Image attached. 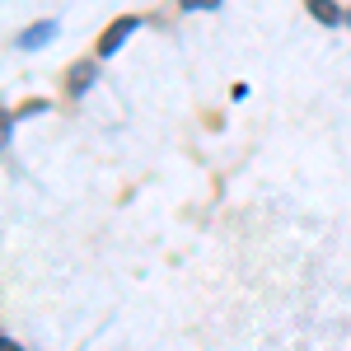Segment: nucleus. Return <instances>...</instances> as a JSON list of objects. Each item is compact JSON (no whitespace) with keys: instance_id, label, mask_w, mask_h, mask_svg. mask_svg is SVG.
Here are the masks:
<instances>
[{"instance_id":"obj_1","label":"nucleus","mask_w":351,"mask_h":351,"mask_svg":"<svg viewBox=\"0 0 351 351\" xmlns=\"http://www.w3.org/2000/svg\"><path fill=\"white\" fill-rule=\"evenodd\" d=\"M136 28H141V19H136V14H122V19H112L108 28H104V38H99V56H112L117 52V47H122V43H127V38H132Z\"/></svg>"},{"instance_id":"obj_4","label":"nucleus","mask_w":351,"mask_h":351,"mask_svg":"<svg viewBox=\"0 0 351 351\" xmlns=\"http://www.w3.org/2000/svg\"><path fill=\"white\" fill-rule=\"evenodd\" d=\"M309 14H314L319 24H342V19H347V14H342L332 0H309Z\"/></svg>"},{"instance_id":"obj_2","label":"nucleus","mask_w":351,"mask_h":351,"mask_svg":"<svg viewBox=\"0 0 351 351\" xmlns=\"http://www.w3.org/2000/svg\"><path fill=\"white\" fill-rule=\"evenodd\" d=\"M94 80H99V66H94V56H84V61H75V66H71V75H66V89L80 99V94H84V89H89Z\"/></svg>"},{"instance_id":"obj_3","label":"nucleus","mask_w":351,"mask_h":351,"mask_svg":"<svg viewBox=\"0 0 351 351\" xmlns=\"http://www.w3.org/2000/svg\"><path fill=\"white\" fill-rule=\"evenodd\" d=\"M47 38H56V19H38V24H28V28H19V47H43Z\"/></svg>"},{"instance_id":"obj_6","label":"nucleus","mask_w":351,"mask_h":351,"mask_svg":"<svg viewBox=\"0 0 351 351\" xmlns=\"http://www.w3.org/2000/svg\"><path fill=\"white\" fill-rule=\"evenodd\" d=\"M0 351H19V342L14 337H0Z\"/></svg>"},{"instance_id":"obj_7","label":"nucleus","mask_w":351,"mask_h":351,"mask_svg":"<svg viewBox=\"0 0 351 351\" xmlns=\"http://www.w3.org/2000/svg\"><path fill=\"white\" fill-rule=\"evenodd\" d=\"M347 24H351V10H347Z\"/></svg>"},{"instance_id":"obj_5","label":"nucleus","mask_w":351,"mask_h":351,"mask_svg":"<svg viewBox=\"0 0 351 351\" xmlns=\"http://www.w3.org/2000/svg\"><path fill=\"white\" fill-rule=\"evenodd\" d=\"M43 108H47V99H28V104H19L14 117H28V112H43Z\"/></svg>"}]
</instances>
